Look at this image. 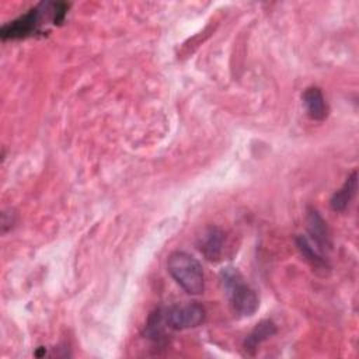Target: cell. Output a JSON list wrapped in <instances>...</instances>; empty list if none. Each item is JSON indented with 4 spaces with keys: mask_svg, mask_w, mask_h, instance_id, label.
<instances>
[{
    "mask_svg": "<svg viewBox=\"0 0 359 359\" xmlns=\"http://www.w3.org/2000/svg\"><path fill=\"white\" fill-rule=\"evenodd\" d=\"M69 7L70 4L65 1H41L27 13L1 25L0 36L7 41L43 35L49 27H57L65 21Z\"/></svg>",
    "mask_w": 359,
    "mask_h": 359,
    "instance_id": "1",
    "label": "cell"
},
{
    "mask_svg": "<svg viewBox=\"0 0 359 359\" xmlns=\"http://www.w3.org/2000/svg\"><path fill=\"white\" fill-rule=\"evenodd\" d=\"M220 282L236 314L240 317L252 316L259 306L255 290L245 282L237 268L227 266L220 271Z\"/></svg>",
    "mask_w": 359,
    "mask_h": 359,
    "instance_id": "2",
    "label": "cell"
},
{
    "mask_svg": "<svg viewBox=\"0 0 359 359\" xmlns=\"http://www.w3.org/2000/svg\"><path fill=\"white\" fill-rule=\"evenodd\" d=\"M171 278L189 294H201L205 289V276L201 262L184 251H174L167 259Z\"/></svg>",
    "mask_w": 359,
    "mask_h": 359,
    "instance_id": "3",
    "label": "cell"
},
{
    "mask_svg": "<svg viewBox=\"0 0 359 359\" xmlns=\"http://www.w3.org/2000/svg\"><path fill=\"white\" fill-rule=\"evenodd\" d=\"M205 309L199 303H188L182 306H171L164 309V318L171 330L195 328L203 323Z\"/></svg>",
    "mask_w": 359,
    "mask_h": 359,
    "instance_id": "4",
    "label": "cell"
},
{
    "mask_svg": "<svg viewBox=\"0 0 359 359\" xmlns=\"http://www.w3.org/2000/svg\"><path fill=\"white\" fill-rule=\"evenodd\" d=\"M307 230L310 234V237L307 238L323 254L325 252V250L331 248V237H330L327 223L324 222L321 215L313 208H310L307 212Z\"/></svg>",
    "mask_w": 359,
    "mask_h": 359,
    "instance_id": "5",
    "label": "cell"
},
{
    "mask_svg": "<svg viewBox=\"0 0 359 359\" xmlns=\"http://www.w3.org/2000/svg\"><path fill=\"white\" fill-rule=\"evenodd\" d=\"M223 244H224V233L216 226L206 227L198 240V248L201 250L203 257L209 261L220 259L223 252Z\"/></svg>",
    "mask_w": 359,
    "mask_h": 359,
    "instance_id": "6",
    "label": "cell"
},
{
    "mask_svg": "<svg viewBox=\"0 0 359 359\" xmlns=\"http://www.w3.org/2000/svg\"><path fill=\"white\" fill-rule=\"evenodd\" d=\"M307 115L314 121H323L328 115V104L318 87H309L302 95Z\"/></svg>",
    "mask_w": 359,
    "mask_h": 359,
    "instance_id": "7",
    "label": "cell"
},
{
    "mask_svg": "<svg viewBox=\"0 0 359 359\" xmlns=\"http://www.w3.org/2000/svg\"><path fill=\"white\" fill-rule=\"evenodd\" d=\"M356 188H358V172L352 171V174L348 175L342 187L338 191H335V194L332 195L330 201L331 209L335 212H344L351 203V201L353 199L356 194Z\"/></svg>",
    "mask_w": 359,
    "mask_h": 359,
    "instance_id": "8",
    "label": "cell"
},
{
    "mask_svg": "<svg viewBox=\"0 0 359 359\" xmlns=\"http://www.w3.org/2000/svg\"><path fill=\"white\" fill-rule=\"evenodd\" d=\"M275 334H276V325L273 324V321H271V320L259 321L254 327V330L247 335V338L244 341V351L248 355H254L258 345Z\"/></svg>",
    "mask_w": 359,
    "mask_h": 359,
    "instance_id": "9",
    "label": "cell"
},
{
    "mask_svg": "<svg viewBox=\"0 0 359 359\" xmlns=\"http://www.w3.org/2000/svg\"><path fill=\"white\" fill-rule=\"evenodd\" d=\"M167 327L168 325L164 318V309H157L149 316L144 334L156 345H164L167 342V337H165Z\"/></svg>",
    "mask_w": 359,
    "mask_h": 359,
    "instance_id": "10",
    "label": "cell"
},
{
    "mask_svg": "<svg viewBox=\"0 0 359 359\" xmlns=\"http://www.w3.org/2000/svg\"><path fill=\"white\" fill-rule=\"evenodd\" d=\"M296 245H297L299 251L302 252V255L313 265V268H316V269L328 268L327 259L323 255V252L317 247H314L306 236H297L296 237Z\"/></svg>",
    "mask_w": 359,
    "mask_h": 359,
    "instance_id": "11",
    "label": "cell"
}]
</instances>
